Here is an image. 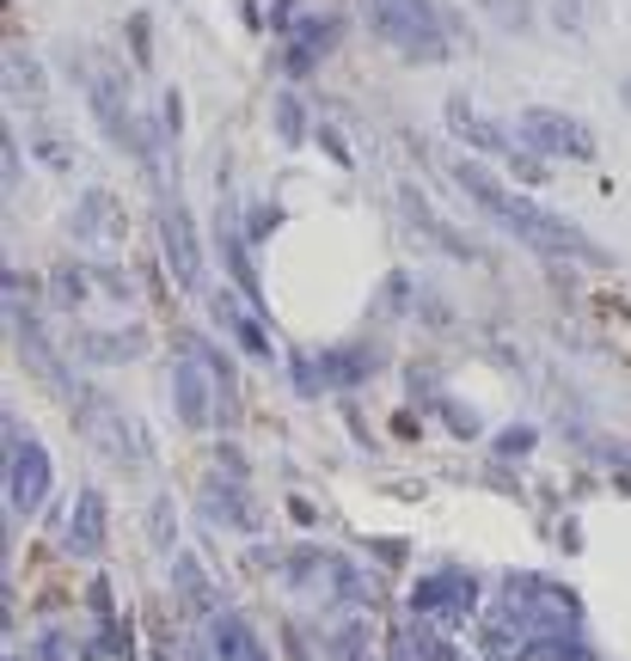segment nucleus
<instances>
[{
  "instance_id": "obj_1",
  "label": "nucleus",
  "mask_w": 631,
  "mask_h": 661,
  "mask_svg": "<svg viewBox=\"0 0 631 661\" xmlns=\"http://www.w3.org/2000/svg\"><path fill=\"white\" fill-rule=\"evenodd\" d=\"M503 594H509L503 613L515 618L527 637H576V630H583V606H576V594L558 588V582H546V576H509Z\"/></svg>"
},
{
  "instance_id": "obj_2",
  "label": "nucleus",
  "mask_w": 631,
  "mask_h": 661,
  "mask_svg": "<svg viewBox=\"0 0 631 661\" xmlns=\"http://www.w3.org/2000/svg\"><path fill=\"white\" fill-rule=\"evenodd\" d=\"M49 484H56V465L37 441H19L7 453V508H13V521H32L37 508H44Z\"/></svg>"
},
{
  "instance_id": "obj_3",
  "label": "nucleus",
  "mask_w": 631,
  "mask_h": 661,
  "mask_svg": "<svg viewBox=\"0 0 631 661\" xmlns=\"http://www.w3.org/2000/svg\"><path fill=\"white\" fill-rule=\"evenodd\" d=\"M478 582L466 576V569H442V576H430V582H417L411 594V613L417 618H460L466 606H472Z\"/></svg>"
},
{
  "instance_id": "obj_4",
  "label": "nucleus",
  "mask_w": 631,
  "mask_h": 661,
  "mask_svg": "<svg viewBox=\"0 0 631 661\" xmlns=\"http://www.w3.org/2000/svg\"><path fill=\"white\" fill-rule=\"evenodd\" d=\"M209 649H215V661H270L258 644V630H252V618H239V613L209 618Z\"/></svg>"
},
{
  "instance_id": "obj_5",
  "label": "nucleus",
  "mask_w": 631,
  "mask_h": 661,
  "mask_svg": "<svg viewBox=\"0 0 631 661\" xmlns=\"http://www.w3.org/2000/svg\"><path fill=\"white\" fill-rule=\"evenodd\" d=\"M386 661H454V649L442 644V630H435L430 618H417V625L393 630V649H386Z\"/></svg>"
},
{
  "instance_id": "obj_6",
  "label": "nucleus",
  "mask_w": 631,
  "mask_h": 661,
  "mask_svg": "<svg viewBox=\"0 0 631 661\" xmlns=\"http://www.w3.org/2000/svg\"><path fill=\"white\" fill-rule=\"evenodd\" d=\"M105 545V496L98 491H80L74 503V533H68V552L74 557H93Z\"/></svg>"
},
{
  "instance_id": "obj_7",
  "label": "nucleus",
  "mask_w": 631,
  "mask_h": 661,
  "mask_svg": "<svg viewBox=\"0 0 631 661\" xmlns=\"http://www.w3.org/2000/svg\"><path fill=\"white\" fill-rule=\"evenodd\" d=\"M172 582H178V594H185V606H190V613H209V618L221 613L215 582H209V576H202V569L190 564V557H178V564H172Z\"/></svg>"
},
{
  "instance_id": "obj_8",
  "label": "nucleus",
  "mask_w": 631,
  "mask_h": 661,
  "mask_svg": "<svg viewBox=\"0 0 631 661\" xmlns=\"http://www.w3.org/2000/svg\"><path fill=\"white\" fill-rule=\"evenodd\" d=\"M178 399H185V423H197V429H202V423H209V399H202V380H197V374H178Z\"/></svg>"
},
{
  "instance_id": "obj_9",
  "label": "nucleus",
  "mask_w": 631,
  "mask_h": 661,
  "mask_svg": "<svg viewBox=\"0 0 631 661\" xmlns=\"http://www.w3.org/2000/svg\"><path fill=\"white\" fill-rule=\"evenodd\" d=\"M62 649H68V637H62V630H44V644H37V661H68Z\"/></svg>"
},
{
  "instance_id": "obj_10",
  "label": "nucleus",
  "mask_w": 631,
  "mask_h": 661,
  "mask_svg": "<svg viewBox=\"0 0 631 661\" xmlns=\"http://www.w3.org/2000/svg\"><path fill=\"white\" fill-rule=\"evenodd\" d=\"M534 441V435L527 429H515V435H503V441H496V453H503V460H522V447Z\"/></svg>"
}]
</instances>
